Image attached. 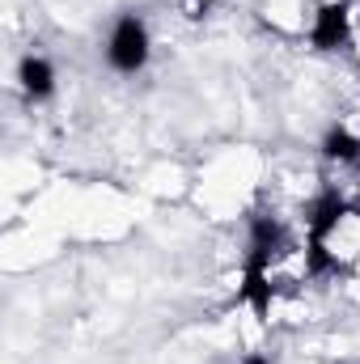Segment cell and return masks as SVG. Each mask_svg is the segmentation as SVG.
I'll use <instances>...</instances> for the list:
<instances>
[{"label": "cell", "instance_id": "8fae6325", "mask_svg": "<svg viewBox=\"0 0 360 364\" xmlns=\"http://www.w3.org/2000/svg\"><path fill=\"white\" fill-rule=\"evenodd\" d=\"M352 216H360V182H356V195H352Z\"/></svg>", "mask_w": 360, "mask_h": 364}, {"label": "cell", "instance_id": "ba28073f", "mask_svg": "<svg viewBox=\"0 0 360 364\" xmlns=\"http://www.w3.org/2000/svg\"><path fill=\"white\" fill-rule=\"evenodd\" d=\"M344 272V263H339V255L331 250V242H314V237H305V275L309 279H331V275Z\"/></svg>", "mask_w": 360, "mask_h": 364}, {"label": "cell", "instance_id": "5b68a950", "mask_svg": "<svg viewBox=\"0 0 360 364\" xmlns=\"http://www.w3.org/2000/svg\"><path fill=\"white\" fill-rule=\"evenodd\" d=\"M17 90L26 102H51L55 90H60V73H55V64L47 60V55H38V51H30V55H21V64H17Z\"/></svg>", "mask_w": 360, "mask_h": 364}, {"label": "cell", "instance_id": "277c9868", "mask_svg": "<svg viewBox=\"0 0 360 364\" xmlns=\"http://www.w3.org/2000/svg\"><path fill=\"white\" fill-rule=\"evenodd\" d=\"M348 216H352V199H348L339 186H322V191L305 203V237L331 242Z\"/></svg>", "mask_w": 360, "mask_h": 364}, {"label": "cell", "instance_id": "3957f363", "mask_svg": "<svg viewBox=\"0 0 360 364\" xmlns=\"http://www.w3.org/2000/svg\"><path fill=\"white\" fill-rule=\"evenodd\" d=\"M309 47L331 55V51H344L352 43V0H327L314 9L309 17Z\"/></svg>", "mask_w": 360, "mask_h": 364}, {"label": "cell", "instance_id": "6da1fadb", "mask_svg": "<svg viewBox=\"0 0 360 364\" xmlns=\"http://www.w3.org/2000/svg\"><path fill=\"white\" fill-rule=\"evenodd\" d=\"M149 55H153V34H149V21L127 9L115 17L110 34H106V64L119 73V77H136L149 68Z\"/></svg>", "mask_w": 360, "mask_h": 364}, {"label": "cell", "instance_id": "52a82bcc", "mask_svg": "<svg viewBox=\"0 0 360 364\" xmlns=\"http://www.w3.org/2000/svg\"><path fill=\"white\" fill-rule=\"evenodd\" d=\"M322 157L327 161H335V166H356L360 161V136L348 127V123H331L327 132H322Z\"/></svg>", "mask_w": 360, "mask_h": 364}, {"label": "cell", "instance_id": "8992f818", "mask_svg": "<svg viewBox=\"0 0 360 364\" xmlns=\"http://www.w3.org/2000/svg\"><path fill=\"white\" fill-rule=\"evenodd\" d=\"M246 246L268 250L271 259H280V255L288 250V229H284V220H280L275 212H250V220H246Z\"/></svg>", "mask_w": 360, "mask_h": 364}, {"label": "cell", "instance_id": "30bf717a", "mask_svg": "<svg viewBox=\"0 0 360 364\" xmlns=\"http://www.w3.org/2000/svg\"><path fill=\"white\" fill-rule=\"evenodd\" d=\"M242 364H271V360H268V356H263V352H250V356H246V360H242Z\"/></svg>", "mask_w": 360, "mask_h": 364}, {"label": "cell", "instance_id": "7a4b0ae2", "mask_svg": "<svg viewBox=\"0 0 360 364\" xmlns=\"http://www.w3.org/2000/svg\"><path fill=\"white\" fill-rule=\"evenodd\" d=\"M271 259L268 250L246 246L242 255V272H238V305H246L255 314V322H271V305H275V279H271Z\"/></svg>", "mask_w": 360, "mask_h": 364}, {"label": "cell", "instance_id": "9c48e42d", "mask_svg": "<svg viewBox=\"0 0 360 364\" xmlns=\"http://www.w3.org/2000/svg\"><path fill=\"white\" fill-rule=\"evenodd\" d=\"M186 9H191V13H186V17H195V21H199V17H203V13H208V9H212V0H191V4H186Z\"/></svg>", "mask_w": 360, "mask_h": 364}]
</instances>
